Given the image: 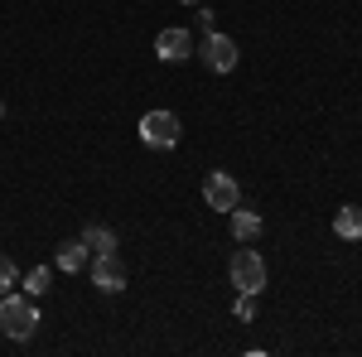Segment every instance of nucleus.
<instances>
[{"mask_svg":"<svg viewBox=\"0 0 362 357\" xmlns=\"http://www.w3.org/2000/svg\"><path fill=\"white\" fill-rule=\"evenodd\" d=\"M203 203H208L213 213H232V208L242 203L237 179H232V174H223V169H218V174H208V179H203Z\"/></svg>","mask_w":362,"mask_h":357,"instance_id":"obj_5","label":"nucleus"},{"mask_svg":"<svg viewBox=\"0 0 362 357\" xmlns=\"http://www.w3.org/2000/svg\"><path fill=\"white\" fill-rule=\"evenodd\" d=\"M227 280H232L242 295H261V290H266V261H261V251L251 247V242H242V247L232 251Z\"/></svg>","mask_w":362,"mask_h":357,"instance_id":"obj_2","label":"nucleus"},{"mask_svg":"<svg viewBox=\"0 0 362 357\" xmlns=\"http://www.w3.org/2000/svg\"><path fill=\"white\" fill-rule=\"evenodd\" d=\"M83 242H87L92 256H112V251H116V232H112V227H102V222H92V227L83 232Z\"/></svg>","mask_w":362,"mask_h":357,"instance_id":"obj_11","label":"nucleus"},{"mask_svg":"<svg viewBox=\"0 0 362 357\" xmlns=\"http://www.w3.org/2000/svg\"><path fill=\"white\" fill-rule=\"evenodd\" d=\"M227 218H232V237H237V242H261L266 222L256 218V213H247V208H232Z\"/></svg>","mask_w":362,"mask_h":357,"instance_id":"obj_10","label":"nucleus"},{"mask_svg":"<svg viewBox=\"0 0 362 357\" xmlns=\"http://www.w3.org/2000/svg\"><path fill=\"white\" fill-rule=\"evenodd\" d=\"M34 329H39V304H34V295H0V333L5 338H15V343H25V338H34Z\"/></svg>","mask_w":362,"mask_h":357,"instance_id":"obj_1","label":"nucleus"},{"mask_svg":"<svg viewBox=\"0 0 362 357\" xmlns=\"http://www.w3.org/2000/svg\"><path fill=\"white\" fill-rule=\"evenodd\" d=\"M15 285H20V266H15L10 256H0V295H10Z\"/></svg>","mask_w":362,"mask_h":357,"instance_id":"obj_13","label":"nucleus"},{"mask_svg":"<svg viewBox=\"0 0 362 357\" xmlns=\"http://www.w3.org/2000/svg\"><path fill=\"white\" fill-rule=\"evenodd\" d=\"M184 5H198V0H184Z\"/></svg>","mask_w":362,"mask_h":357,"instance_id":"obj_16","label":"nucleus"},{"mask_svg":"<svg viewBox=\"0 0 362 357\" xmlns=\"http://www.w3.org/2000/svg\"><path fill=\"white\" fill-rule=\"evenodd\" d=\"M155 54L165 58V63H184V58L198 54V44H194V34H189V29L169 25V29H160V39H155Z\"/></svg>","mask_w":362,"mask_h":357,"instance_id":"obj_6","label":"nucleus"},{"mask_svg":"<svg viewBox=\"0 0 362 357\" xmlns=\"http://www.w3.org/2000/svg\"><path fill=\"white\" fill-rule=\"evenodd\" d=\"M198 29L213 34V29H218V15H213V10H198Z\"/></svg>","mask_w":362,"mask_h":357,"instance_id":"obj_15","label":"nucleus"},{"mask_svg":"<svg viewBox=\"0 0 362 357\" xmlns=\"http://www.w3.org/2000/svg\"><path fill=\"white\" fill-rule=\"evenodd\" d=\"M140 140L150 145V150H174L179 145V116L174 111H145L140 116Z\"/></svg>","mask_w":362,"mask_h":357,"instance_id":"obj_3","label":"nucleus"},{"mask_svg":"<svg viewBox=\"0 0 362 357\" xmlns=\"http://www.w3.org/2000/svg\"><path fill=\"white\" fill-rule=\"evenodd\" d=\"M237 319H242V324L256 319V295H242V300H237Z\"/></svg>","mask_w":362,"mask_h":357,"instance_id":"obj_14","label":"nucleus"},{"mask_svg":"<svg viewBox=\"0 0 362 357\" xmlns=\"http://www.w3.org/2000/svg\"><path fill=\"white\" fill-rule=\"evenodd\" d=\"M334 232L343 237V242H362V208L358 203H343L334 213Z\"/></svg>","mask_w":362,"mask_h":357,"instance_id":"obj_9","label":"nucleus"},{"mask_svg":"<svg viewBox=\"0 0 362 357\" xmlns=\"http://www.w3.org/2000/svg\"><path fill=\"white\" fill-rule=\"evenodd\" d=\"M87 261H92V251H87V242H83V237L63 242V247H58V256H54V266H58V271H68V275L87 271Z\"/></svg>","mask_w":362,"mask_h":357,"instance_id":"obj_8","label":"nucleus"},{"mask_svg":"<svg viewBox=\"0 0 362 357\" xmlns=\"http://www.w3.org/2000/svg\"><path fill=\"white\" fill-rule=\"evenodd\" d=\"M87 271H92V285H97L102 295H121V290H126V271H121L116 251H112V256H92Z\"/></svg>","mask_w":362,"mask_h":357,"instance_id":"obj_7","label":"nucleus"},{"mask_svg":"<svg viewBox=\"0 0 362 357\" xmlns=\"http://www.w3.org/2000/svg\"><path fill=\"white\" fill-rule=\"evenodd\" d=\"M198 58H203V68H208V73H232L242 54H237V44H232L227 34L213 29V34H203V39H198Z\"/></svg>","mask_w":362,"mask_h":357,"instance_id":"obj_4","label":"nucleus"},{"mask_svg":"<svg viewBox=\"0 0 362 357\" xmlns=\"http://www.w3.org/2000/svg\"><path fill=\"white\" fill-rule=\"evenodd\" d=\"M49 280H54V266H34V271H29V275H20V290L39 300V295L49 290Z\"/></svg>","mask_w":362,"mask_h":357,"instance_id":"obj_12","label":"nucleus"}]
</instances>
